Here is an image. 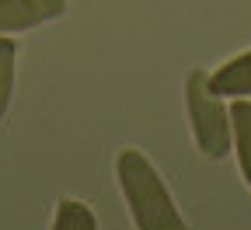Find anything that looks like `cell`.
Wrapping results in <instances>:
<instances>
[{
    "mask_svg": "<svg viewBox=\"0 0 251 230\" xmlns=\"http://www.w3.org/2000/svg\"><path fill=\"white\" fill-rule=\"evenodd\" d=\"M185 108H188V122H192L196 147L209 160L227 157V150L234 143V136H230V112L224 108L220 94H213L206 70H192L185 77Z\"/></svg>",
    "mask_w": 251,
    "mask_h": 230,
    "instance_id": "cell-2",
    "label": "cell"
},
{
    "mask_svg": "<svg viewBox=\"0 0 251 230\" xmlns=\"http://www.w3.org/2000/svg\"><path fill=\"white\" fill-rule=\"evenodd\" d=\"M230 136H234L241 175H244V181L251 188V102H244V98H237L230 105Z\"/></svg>",
    "mask_w": 251,
    "mask_h": 230,
    "instance_id": "cell-5",
    "label": "cell"
},
{
    "mask_svg": "<svg viewBox=\"0 0 251 230\" xmlns=\"http://www.w3.org/2000/svg\"><path fill=\"white\" fill-rule=\"evenodd\" d=\"M67 14V0H0V35L28 31Z\"/></svg>",
    "mask_w": 251,
    "mask_h": 230,
    "instance_id": "cell-3",
    "label": "cell"
},
{
    "mask_svg": "<svg viewBox=\"0 0 251 230\" xmlns=\"http://www.w3.org/2000/svg\"><path fill=\"white\" fill-rule=\"evenodd\" d=\"M115 178H119L126 209H129L136 230H188V223L178 213L164 178L143 157V150L126 147L115 157Z\"/></svg>",
    "mask_w": 251,
    "mask_h": 230,
    "instance_id": "cell-1",
    "label": "cell"
},
{
    "mask_svg": "<svg viewBox=\"0 0 251 230\" xmlns=\"http://www.w3.org/2000/svg\"><path fill=\"white\" fill-rule=\"evenodd\" d=\"M209 87L220 98H244V94H251V52L234 56L216 74H209Z\"/></svg>",
    "mask_w": 251,
    "mask_h": 230,
    "instance_id": "cell-4",
    "label": "cell"
},
{
    "mask_svg": "<svg viewBox=\"0 0 251 230\" xmlns=\"http://www.w3.org/2000/svg\"><path fill=\"white\" fill-rule=\"evenodd\" d=\"M14 67H18V42L0 35V122H4L14 94Z\"/></svg>",
    "mask_w": 251,
    "mask_h": 230,
    "instance_id": "cell-7",
    "label": "cell"
},
{
    "mask_svg": "<svg viewBox=\"0 0 251 230\" xmlns=\"http://www.w3.org/2000/svg\"><path fill=\"white\" fill-rule=\"evenodd\" d=\"M49 230H98V220H94V209L87 203H80V199H59Z\"/></svg>",
    "mask_w": 251,
    "mask_h": 230,
    "instance_id": "cell-6",
    "label": "cell"
}]
</instances>
